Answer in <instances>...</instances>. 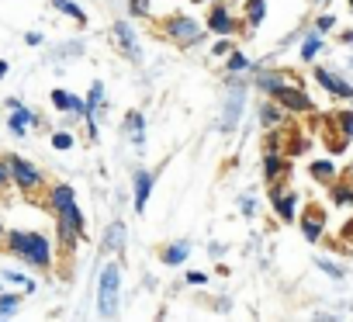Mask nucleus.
Here are the masks:
<instances>
[{"instance_id":"1","label":"nucleus","mask_w":353,"mask_h":322,"mask_svg":"<svg viewBox=\"0 0 353 322\" xmlns=\"http://www.w3.org/2000/svg\"><path fill=\"white\" fill-rule=\"evenodd\" d=\"M8 250H11L14 256H21L25 263L39 267V270H49V267H52V243H49V236H42V232L11 229V232H8Z\"/></svg>"},{"instance_id":"2","label":"nucleus","mask_w":353,"mask_h":322,"mask_svg":"<svg viewBox=\"0 0 353 322\" xmlns=\"http://www.w3.org/2000/svg\"><path fill=\"white\" fill-rule=\"evenodd\" d=\"M118 294H121V267L104 263L97 277V315L101 319H111L118 312Z\"/></svg>"},{"instance_id":"3","label":"nucleus","mask_w":353,"mask_h":322,"mask_svg":"<svg viewBox=\"0 0 353 322\" xmlns=\"http://www.w3.org/2000/svg\"><path fill=\"white\" fill-rule=\"evenodd\" d=\"M243 104H246V83L243 80H229V94H225V104H222V114H219V132L232 135L239 118H243Z\"/></svg>"},{"instance_id":"4","label":"nucleus","mask_w":353,"mask_h":322,"mask_svg":"<svg viewBox=\"0 0 353 322\" xmlns=\"http://www.w3.org/2000/svg\"><path fill=\"white\" fill-rule=\"evenodd\" d=\"M8 163H11V177H14V188H18V191L32 194V191H39V188H42V170L32 163V159H25V156L11 152V156H8Z\"/></svg>"},{"instance_id":"5","label":"nucleus","mask_w":353,"mask_h":322,"mask_svg":"<svg viewBox=\"0 0 353 322\" xmlns=\"http://www.w3.org/2000/svg\"><path fill=\"white\" fill-rule=\"evenodd\" d=\"M166 35H170V39H176L181 46H198V42H201V35H205V28H201L194 18L181 14V18H170V21H166Z\"/></svg>"},{"instance_id":"6","label":"nucleus","mask_w":353,"mask_h":322,"mask_svg":"<svg viewBox=\"0 0 353 322\" xmlns=\"http://www.w3.org/2000/svg\"><path fill=\"white\" fill-rule=\"evenodd\" d=\"M274 101H277L281 108H288V111H301V114H305V111H312V97H308L305 90L291 87V83H288V87H281V90L274 94Z\"/></svg>"},{"instance_id":"7","label":"nucleus","mask_w":353,"mask_h":322,"mask_svg":"<svg viewBox=\"0 0 353 322\" xmlns=\"http://www.w3.org/2000/svg\"><path fill=\"white\" fill-rule=\"evenodd\" d=\"M108 104H104V83L101 80H94V87H90V94H87V128H90V139H97V111H104Z\"/></svg>"},{"instance_id":"8","label":"nucleus","mask_w":353,"mask_h":322,"mask_svg":"<svg viewBox=\"0 0 353 322\" xmlns=\"http://www.w3.org/2000/svg\"><path fill=\"white\" fill-rule=\"evenodd\" d=\"M114 39H118V46H121V52L128 56V59H142V49H139V39H135V32H132V25L128 21H114Z\"/></svg>"},{"instance_id":"9","label":"nucleus","mask_w":353,"mask_h":322,"mask_svg":"<svg viewBox=\"0 0 353 322\" xmlns=\"http://www.w3.org/2000/svg\"><path fill=\"white\" fill-rule=\"evenodd\" d=\"M315 80H319L322 90H329L332 97H346V101H353V87H350L346 80H339L332 70H315Z\"/></svg>"},{"instance_id":"10","label":"nucleus","mask_w":353,"mask_h":322,"mask_svg":"<svg viewBox=\"0 0 353 322\" xmlns=\"http://www.w3.org/2000/svg\"><path fill=\"white\" fill-rule=\"evenodd\" d=\"M52 108L83 118V114H87V97H77V94H70V90H52Z\"/></svg>"},{"instance_id":"11","label":"nucleus","mask_w":353,"mask_h":322,"mask_svg":"<svg viewBox=\"0 0 353 322\" xmlns=\"http://www.w3.org/2000/svg\"><path fill=\"white\" fill-rule=\"evenodd\" d=\"M152 181H156V177H152L145 167H139V170H135V177H132V188H135V194H132V198H135V212H145V201H149Z\"/></svg>"},{"instance_id":"12","label":"nucleus","mask_w":353,"mask_h":322,"mask_svg":"<svg viewBox=\"0 0 353 322\" xmlns=\"http://www.w3.org/2000/svg\"><path fill=\"white\" fill-rule=\"evenodd\" d=\"M208 32H215V35H232V32H236V21H232L229 8H222V4L212 8V14H208Z\"/></svg>"},{"instance_id":"13","label":"nucleus","mask_w":353,"mask_h":322,"mask_svg":"<svg viewBox=\"0 0 353 322\" xmlns=\"http://www.w3.org/2000/svg\"><path fill=\"white\" fill-rule=\"evenodd\" d=\"M56 232H59V246L63 250H77V243H80V236H83V229L80 225H73L70 219H63V215H56Z\"/></svg>"},{"instance_id":"14","label":"nucleus","mask_w":353,"mask_h":322,"mask_svg":"<svg viewBox=\"0 0 353 322\" xmlns=\"http://www.w3.org/2000/svg\"><path fill=\"white\" fill-rule=\"evenodd\" d=\"M39 121V114L35 111H28L25 104L21 108H14L11 111V118H8V128H11V135H28V128Z\"/></svg>"},{"instance_id":"15","label":"nucleus","mask_w":353,"mask_h":322,"mask_svg":"<svg viewBox=\"0 0 353 322\" xmlns=\"http://www.w3.org/2000/svg\"><path fill=\"white\" fill-rule=\"evenodd\" d=\"M270 201H274V208H277V215H281L284 222H291V219H294V212H298V194H294V191L281 194L277 188H270Z\"/></svg>"},{"instance_id":"16","label":"nucleus","mask_w":353,"mask_h":322,"mask_svg":"<svg viewBox=\"0 0 353 322\" xmlns=\"http://www.w3.org/2000/svg\"><path fill=\"white\" fill-rule=\"evenodd\" d=\"M322 229H325V215L319 208H312L308 215H301V232H305L308 243H319L322 239Z\"/></svg>"},{"instance_id":"17","label":"nucleus","mask_w":353,"mask_h":322,"mask_svg":"<svg viewBox=\"0 0 353 322\" xmlns=\"http://www.w3.org/2000/svg\"><path fill=\"white\" fill-rule=\"evenodd\" d=\"M125 135H128V142H135L142 149V142H145V118H142V111H128L125 114Z\"/></svg>"},{"instance_id":"18","label":"nucleus","mask_w":353,"mask_h":322,"mask_svg":"<svg viewBox=\"0 0 353 322\" xmlns=\"http://www.w3.org/2000/svg\"><path fill=\"white\" fill-rule=\"evenodd\" d=\"M73 201H77V191H73L70 184H56V188L49 191V208H52L56 215H59V212H66Z\"/></svg>"},{"instance_id":"19","label":"nucleus","mask_w":353,"mask_h":322,"mask_svg":"<svg viewBox=\"0 0 353 322\" xmlns=\"http://www.w3.org/2000/svg\"><path fill=\"white\" fill-rule=\"evenodd\" d=\"M125 239H128V229H125V222H111V225L104 229V250H111V253H121V250H125Z\"/></svg>"},{"instance_id":"20","label":"nucleus","mask_w":353,"mask_h":322,"mask_svg":"<svg viewBox=\"0 0 353 322\" xmlns=\"http://www.w3.org/2000/svg\"><path fill=\"white\" fill-rule=\"evenodd\" d=\"M188 256H191V243H188V239H176V243H170V246L163 250V263H166V267H181Z\"/></svg>"},{"instance_id":"21","label":"nucleus","mask_w":353,"mask_h":322,"mask_svg":"<svg viewBox=\"0 0 353 322\" xmlns=\"http://www.w3.org/2000/svg\"><path fill=\"white\" fill-rule=\"evenodd\" d=\"M284 170H288V159H281V156H274V152L263 156V177H267V181H277Z\"/></svg>"},{"instance_id":"22","label":"nucleus","mask_w":353,"mask_h":322,"mask_svg":"<svg viewBox=\"0 0 353 322\" xmlns=\"http://www.w3.org/2000/svg\"><path fill=\"white\" fill-rule=\"evenodd\" d=\"M256 87H260L263 94H277L281 87H288V80H284V73H260V77H256Z\"/></svg>"},{"instance_id":"23","label":"nucleus","mask_w":353,"mask_h":322,"mask_svg":"<svg viewBox=\"0 0 353 322\" xmlns=\"http://www.w3.org/2000/svg\"><path fill=\"white\" fill-rule=\"evenodd\" d=\"M52 8L63 11V14H70L77 25H87V11H83L80 4H73V0H52Z\"/></svg>"},{"instance_id":"24","label":"nucleus","mask_w":353,"mask_h":322,"mask_svg":"<svg viewBox=\"0 0 353 322\" xmlns=\"http://www.w3.org/2000/svg\"><path fill=\"white\" fill-rule=\"evenodd\" d=\"M308 174H312L315 181H322V184H325V181H332V177H336V163H332V159H315V163L308 167Z\"/></svg>"},{"instance_id":"25","label":"nucleus","mask_w":353,"mask_h":322,"mask_svg":"<svg viewBox=\"0 0 353 322\" xmlns=\"http://www.w3.org/2000/svg\"><path fill=\"white\" fill-rule=\"evenodd\" d=\"M263 18H267V0H246V21L256 28L263 25Z\"/></svg>"},{"instance_id":"26","label":"nucleus","mask_w":353,"mask_h":322,"mask_svg":"<svg viewBox=\"0 0 353 322\" xmlns=\"http://www.w3.org/2000/svg\"><path fill=\"white\" fill-rule=\"evenodd\" d=\"M319 49H322V39H319V32H315V35H308V39L301 42V49H298L301 63H312V59L319 56Z\"/></svg>"},{"instance_id":"27","label":"nucleus","mask_w":353,"mask_h":322,"mask_svg":"<svg viewBox=\"0 0 353 322\" xmlns=\"http://www.w3.org/2000/svg\"><path fill=\"white\" fill-rule=\"evenodd\" d=\"M315 267H319L322 274H329L332 281H343V277H346V270H343V267H339L336 260H325V256H315Z\"/></svg>"},{"instance_id":"28","label":"nucleus","mask_w":353,"mask_h":322,"mask_svg":"<svg viewBox=\"0 0 353 322\" xmlns=\"http://www.w3.org/2000/svg\"><path fill=\"white\" fill-rule=\"evenodd\" d=\"M4 281H8V284H18V288H25V294H32V291L39 288V284H35L32 277H25L21 270H4Z\"/></svg>"},{"instance_id":"29","label":"nucleus","mask_w":353,"mask_h":322,"mask_svg":"<svg viewBox=\"0 0 353 322\" xmlns=\"http://www.w3.org/2000/svg\"><path fill=\"white\" fill-rule=\"evenodd\" d=\"M281 118H284V114H281V108H274V104H263V108H260V125H263V128L281 125Z\"/></svg>"},{"instance_id":"30","label":"nucleus","mask_w":353,"mask_h":322,"mask_svg":"<svg viewBox=\"0 0 353 322\" xmlns=\"http://www.w3.org/2000/svg\"><path fill=\"white\" fill-rule=\"evenodd\" d=\"M18 305H21V294H0V319H8V315H14L18 312Z\"/></svg>"},{"instance_id":"31","label":"nucleus","mask_w":353,"mask_h":322,"mask_svg":"<svg viewBox=\"0 0 353 322\" xmlns=\"http://www.w3.org/2000/svg\"><path fill=\"white\" fill-rule=\"evenodd\" d=\"M229 73H243V70H250V59L243 56V52H229Z\"/></svg>"},{"instance_id":"32","label":"nucleus","mask_w":353,"mask_h":322,"mask_svg":"<svg viewBox=\"0 0 353 322\" xmlns=\"http://www.w3.org/2000/svg\"><path fill=\"white\" fill-rule=\"evenodd\" d=\"M128 11H132L135 18H149V11H152V0H128Z\"/></svg>"},{"instance_id":"33","label":"nucleus","mask_w":353,"mask_h":322,"mask_svg":"<svg viewBox=\"0 0 353 322\" xmlns=\"http://www.w3.org/2000/svg\"><path fill=\"white\" fill-rule=\"evenodd\" d=\"M52 149H59V152L73 149V135H70V132H56V135H52Z\"/></svg>"},{"instance_id":"34","label":"nucleus","mask_w":353,"mask_h":322,"mask_svg":"<svg viewBox=\"0 0 353 322\" xmlns=\"http://www.w3.org/2000/svg\"><path fill=\"white\" fill-rule=\"evenodd\" d=\"M332 198H336V205H353V191H350L346 184H336Z\"/></svg>"},{"instance_id":"35","label":"nucleus","mask_w":353,"mask_h":322,"mask_svg":"<svg viewBox=\"0 0 353 322\" xmlns=\"http://www.w3.org/2000/svg\"><path fill=\"white\" fill-rule=\"evenodd\" d=\"M336 121H339V132H343V139H350V135H353V111H346V114H339Z\"/></svg>"},{"instance_id":"36","label":"nucleus","mask_w":353,"mask_h":322,"mask_svg":"<svg viewBox=\"0 0 353 322\" xmlns=\"http://www.w3.org/2000/svg\"><path fill=\"white\" fill-rule=\"evenodd\" d=\"M332 28H336V18H332V14H322V18L315 21V32H319V35H325V32H332Z\"/></svg>"},{"instance_id":"37","label":"nucleus","mask_w":353,"mask_h":322,"mask_svg":"<svg viewBox=\"0 0 353 322\" xmlns=\"http://www.w3.org/2000/svg\"><path fill=\"white\" fill-rule=\"evenodd\" d=\"M14 177H11V163H8V156L4 159H0V188H8Z\"/></svg>"},{"instance_id":"38","label":"nucleus","mask_w":353,"mask_h":322,"mask_svg":"<svg viewBox=\"0 0 353 322\" xmlns=\"http://www.w3.org/2000/svg\"><path fill=\"white\" fill-rule=\"evenodd\" d=\"M229 52H232V42H229V39L222 35V39H219V42L212 46V56H229Z\"/></svg>"},{"instance_id":"39","label":"nucleus","mask_w":353,"mask_h":322,"mask_svg":"<svg viewBox=\"0 0 353 322\" xmlns=\"http://www.w3.org/2000/svg\"><path fill=\"white\" fill-rule=\"evenodd\" d=\"M208 277L205 274H198V270H188V284H205Z\"/></svg>"},{"instance_id":"40","label":"nucleus","mask_w":353,"mask_h":322,"mask_svg":"<svg viewBox=\"0 0 353 322\" xmlns=\"http://www.w3.org/2000/svg\"><path fill=\"white\" fill-rule=\"evenodd\" d=\"M25 42H28V46H42V32H28Z\"/></svg>"},{"instance_id":"41","label":"nucleus","mask_w":353,"mask_h":322,"mask_svg":"<svg viewBox=\"0 0 353 322\" xmlns=\"http://www.w3.org/2000/svg\"><path fill=\"white\" fill-rule=\"evenodd\" d=\"M256 212V201L253 198H243V215H253Z\"/></svg>"},{"instance_id":"42","label":"nucleus","mask_w":353,"mask_h":322,"mask_svg":"<svg viewBox=\"0 0 353 322\" xmlns=\"http://www.w3.org/2000/svg\"><path fill=\"white\" fill-rule=\"evenodd\" d=\"M8 70H11V66H8L4 59H0V80H4V77H8Z\"/></svg>"},{"instance_id":"43","label":"nucleus","mask_w":353,"mask_h":322,"mask_svg":"<svg viewBox=\"0 0 353 322\" xmlns=\"http://www.w3.org/2000/svg\"><path fill=\"white\" fill-rule=\"evenodd\" d=\"M8 243V232H4V225H0V246H4Z\"/></svg>"},{"instance_id":"44","label":"nucleus","mask_w":353,"mask_h":322,"mask_svg":"<svg viewBox=\"0 0 353 322\" xmlns=\"http://www.w3.org/2000/svg\"><path fill=\"white\" fill-rule=\"evenodd\" d=\"M343 42H346V46H353V32H346V35H343Z\"/></svg>"},{"instance_id":"45","label":"nucleus","mask_w":353,"mask_h":322,"mask_svg":"<svg viewBox=\"0 0 353 322\" xmlns=\"http://www.w3.org/2000/svg\"><path fill=\"white\" fill-rule=\"evenodd\" d=\"M191 4H205V0H191Z\"/></svg>"},{"instance_id":"46","label":"nucleus","mask_w":353,"mask_h":322,"mask_svg":"<svg viewBox=\"0 0 353 322\" xmlns=\"http://www.w3.org/2000/svg\"><path fill=\"white\" fill-rule=\"evenodd\" d=\"M350 66H353V56H350Z\"/></svg>"},{"instance_id":"47","label":"nucleus","mask_w":353,"mask_h":322,"mask_svg":"<svg viewBox=\"0 0 353 322\" xmlns=\"http://www.w3.org/2000/svg\"><path fill=\"white\" fill-rule=\"evenodd\" d=\"M350 8H353V0H350Z\"/></svg>"},{"instance_id":"48","label":"nucleus","mask_w":353,"mask_h":322,"mask_svg":"<svg viewBox=\"0 0 353 322\" xmlns=\"http://www.w3.org/2000/svg\"><path fill=\"white\" fill-rule=\"evenodd\" d=\"M319 4H322V0H319Z\"/></svg>"},{"instance_id":"49","label":"nucleus","mask_w":353,"mask_h":322,"mask_svg":"<svg viewBox=\"0 0 353 322\" xmlns=\"http://www.w3.org/2000/svg\"><path fill=\"white\" fill-rule=\"evenodd\" d=\"M350 170H353V167H350Z\"/></svg>"}]
</instances>
